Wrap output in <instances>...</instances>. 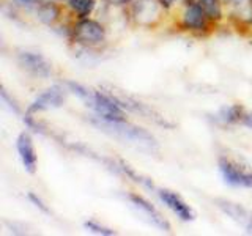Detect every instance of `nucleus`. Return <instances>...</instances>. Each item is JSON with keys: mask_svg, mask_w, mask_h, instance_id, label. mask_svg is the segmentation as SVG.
<instances>
[{"mask_svg": "<svg viewBox=\"0 0 252 236\" xmlns=\"http://www.w3.org/2000/svg\"><path fill=\"white\" fill-rule=\"evenodd\" d=\"M68 93L69 91L65 85H52L51 88H47L43 93H39L38 96L33 99V102H32L27 109V114L35 115L38 112H43V110L62 107L63 104H65Z\"/></svg>", "mask_w": 252, "mask_h": 236, "instance_id": "0eeeda50", "label": "nucleus"}, {"mask_svg": "<svg viewBox=\"0 0 252 236\" xmlns=\"http://www.w3.org/2000/svg\"><path fill=\"white\" fill-rule=\"evenodd\" d=\"M199 2L213 22H219L222 19V0H199Z\"/></svg>", "mask_w": 252, "mask_h": 236, "instance_id": "f3484780", "label": "nucleus"}, {"mask_svg": "<svg viewBox=\"0 0 252 236\" xmlns=\"http://www.w3.org/2000/svg\"><path fill=\"white\" fill-rule=\"evenodd\" d=\"M27 199H29V202L33 205L35 208H38L41 212H44V214H52V211L49 209V206L43 202V199L41 197H38L36 194H33V192H29L27 194Z\"/></svg>", "mask_w": 252, "mask_h": 236, "instance_id": "aec40b11", "label": "nucleus"}, {"mask_svg": "<svg viewBox=\"0 0 252 236\" xmlns=\"http://www.w3.org/2000/svg\"><path fill=\"white\" fill-rule=\"evenodd\" d=\"M164 8L158 0H134L131 3V18L137 26L155 27L161 21Z\"/></svg>", "mask_w": 252, "mask_h": 236, "instance_id": "423d86ee", "label": "nucleus"}, {"mask_svg": "<svg viewBox=\"0 0 252 236\" xmlns=\"http://www.w3.org/2000/svg\"><path fill=\"white\" fill-rule=\"evenodd\" d=\"M65 87L68 88V91H69V93H73V94H76V96H77L79 99H82V101L85 102V106L89 104V102L92 101V98H93L94 90L87 88L85 85L79 84V82H74V81H66V82H65Z\"/></svg>", "mask_w": 252, "mask_h": 236, "instance_id": "dca6fc26", "label": "nucleus"}, {"mask_svg": "<svg viewBox=\"0 0 252 236\" xmlns=\"http://www.w3.org/2000/svg\"><path fill=\"white\" fill-rule=\"evenodd\" d=\"M0 96H2V101H3V104L11 110V112H14L16 115H21V107L18 104V101H16L14 98H11L10 94H8V91L5 88L0 90Z\"/></svg>", "mask_w": 252, "mask_h": 236, "instance_id": "6ab92c4d", "label": "nucleus"}, {"mask_svg": "<svg viewBox=\"0 0 252 236\" xmlns=\"http://www.w3.org/2000/svg\"><path fill=\"white\" fill-rule=\"evenodd\" d=\"M71 41L77 47H87V49H96L107 41V30L104 24L96 19L84 18L77 19L71 26Z\"/></svg>", "mask_w": 252, "mask_h": 236, "instance_id": "f03ea898", "label": "nucleus"}, {"mask_svg": "<svg viewBox=\"0 0 252 236\" xmlns=\"http://www.w3.org/2000/svg\"><path fill=\"white\" fill-rule=\"evenodd\" d=\"M128 200L131 203V206L136 209L142 217L147 219V222H150L153 227L159 228L161 232H170V224L165 219L159 209H156L152 203H150L145 197H142L139 194H128Z\"/></svg>", "mask_w": 252, "mask_h": 236, "instance_id": "1a4fd4ad", "label": "nucleus"}, {"mask_svg": "<svg viewBox=\"0 0 252 236\" xmlns=\"http://www.w3.org/2000/svg\"><path fill=\"white\" fill-rule=\"evenodd\" d=\"M246 107L241 104H230V106H224L220 107L218 112L211 117V120L218 126H233V124H241L243 118L246 115Z\"/></svg>", "mask_w": 252, "mask_h": 236, "instance_id": "ddd939ff", "label": "nucleus"}, {"mask_svg": "<svg viewBox=\"0 0 252 236\" xmlns=\"http://www.w3.org/2000/svg\"><path fill=\"white\" fill-rule=\"evenodd\" d=\"M16 60H18L19 66L32 76L41 79H47L52 76V63L43 54L32 51H19L18 55H16Z\"/></svg>", "mask_w": 252, "mask_h": 236, "instance_id": "6e6552de", "label": "nucleus"}, {"mask_svg": "<svg viewBox=\"0 0 252 236\" xmlns=\"http://www.w3.org/2000/svg\"><path fill=\"white\" fill-rule=\"evenodd\" d=\"M62 14H63V6L55 2V0H44L35 10L36 19L41 24H44V26L52 29L62 21Z\"/></svg>", "mask_w": 252, "mask_h": 236, "instance_id": "4468645a", "label": "nucleus"}, {"mask_svg": "<svg viewBox=\"0 0 252 236\" xmlns=\"http://www.w3.org/2000/svg\"><path fill=\"white\" fill-rule=\"evenodd\" d=\"M92 123L96 126L99 131L109 134L110 137H115L117 140L137 148L140 151L155 153L158 151V148H159L153 134H150L144 128H139V126L129 123L128 120L106 121V120H101L98 117H94Z\"/></svg>", "mask_w": 252, "mask_h": 236, "instance_id": "f257e3e1", "label": "nucleus"}, {"mask_svg": "<svg viewBox=\"0 0 252 236\" xmlns=\"http://www.w3.org/2000/svg\"><path fill=\"white\" fill-rule=\"evenodd\" d=\"M16 149H18L19 159L24 165L26 172H29L30 175H33L38 169V156H36V149L33 145V139L32 136L24 131L21 132L18 139H16Z\"/></svg>", "mask_w": 252, "mask_h": 236, "instance_id": "f8f14e48", "label": "nucleus"}, {"mask_svg": "<svg viewBox=\"0 0 252 236\" xmlns=\"http://www.w3.org/2000/svg\"><path fill=\"white\" fill-rule=\"evenodd\" d=\"M218 169L224 183L233 187H251L252 189V172L227 156H219Z\"/></svg>", "mask_w": 252, "mask_h": 236, "instance_id": "39448f33", "label": "nucleus"}, {"mask_svg": "<svg viewBox=\"0 0 252 236\" xmlns=\"http://www.w3.org/2000/svg\"><path fill=\"white\" fill-rule=\"evenodd\" d=\"M158 2L161 3V6L164 8V10H170V8L175 5L178 0H158Z\"/></svg>", "mask_w": 252, "mask_h": 236, "instance_id": "b1692460", "label": "nucleus"}, {"mask_svg": "<svg viewBox=\"0 0 252 236\" xmlns=\"http://www.w3.org/2000/svg\"><path fill=\"white\" fill-rule=\"evenodd\" d=\"M84 228H85L87 232L94 233V235H101V236H112V235L117 233L115 230H112V228L101 225L99 222H96V220H85Z\"/></svg>", "mask_w": 252, "mask_h": 236, "instance_id": "a211bd4d", "label": "nucleus"}, {"mask_svg": "<svg viewBox=\"0 0 252 236\" xmlns=\"http://www.w3.org/2000/svg\"><path fill=\"white\" fill-rule=\"evenodd\" d=\"M211 22L213 21L208 18L207 11L203 10L199 0H191V2L185 3L183 10L180 13V27L195 35L207 33Z\"/></svg>", "mask_w": 252, "mask_h": 236, "instance_id": "20e7f679", "label": "nucleus"}, {"mask_svg": "<svg viewBox=\"0 0 252 236\" xmlns=\"http://www.w3.org/2000/svg\"><path fill=\"white\" fill-rule=\"evenodd\" d=\"M241 124H243V126H246L248 129H252V114H251V112H246V115H244Z\"/></svg>", "mask_w": 252, "mask_h": 236, "instance_id": "5701e85b", "label": "nucleus"}, {"mask_svg": "<svg viewBox=\"0 0 252 236\" xmlns=\"http://www.w3.org/2000/svg\"><path fill=\"white\" fill-rule=\"evenodd\" d=\"M215 205L225 216L230 217L236 225H240L244 232L252 235V211L244 208L240 203L227 199H216Z\"/></svg>", "mask_w": 252, "mask_h": 236, "instance_id": "9b49d317", "label": "nucleus"}, {"mask_svg": "<svg viewBox=\"0 0 252 236\" xmlns=\"http://www.w3.org/2000/svg\"><path fill=\"white\" fill-rule=\"evenodd\" d=\"M106 2L107 5H112V6H126V5H131L134 0H102Z\"/></svg>", "mask_w": 252, "mask_h": 236, "instance_id": "412c9836", "label": "nucleus"}, {"mask_svg": "<svg viewBox=\"0 0 252 236\" xmlns=\"http://www.w3.org/2000/svg\"><path fill=\"white\" fill-rule=\"evenodd\" d=\"M90 107L94 117L106 121H122L126 120V110L118 104L117 99L107 90H94L92 101L87 104Z\"/></svg>", "mask_w": 252, "mask_h": 236, "instance_id": "7ed1b4c3", "label": "nucleus"}, {"mask_svg": "<svg viewBox=\"0 0 252 236\" xmlns=\"http://www.w3.org/2000/svg\"><path fill=\"white\" fill-rule=\"evenodd\" d=\"M63 2L71 10V13L76 14V19L90 18L96 8V0H63Z\"/></svg>", "mask_w": 252, "mask_h": 236, "instance_id": "2eb2a0df", "label": "nucleus"}, {"mask_svg": "<svg viewBox=\"0 0 252 236\" xmlns=\"http://www.w3.org/2000/svg\"><path fill=\"white\" fill-rule=\"evenodd\" d=\"M155 192L164 206H167L180 220H183V222H191V220L195 219L194 209L189 206V205L181 199V195H178L177 192L170 191V189H156Z\"/></svg>", "mask_w": 252, "mask_h": 236, "instance_id": "9d476101", "label": "nucleus"}, {"mask_svg": "<svg viewBox=\"0 0 252 236\" xmlns=\"http://www.w3.org/2000/svg\"><path fill=\"white\" fill-rule=\"evenodd\" d=\"M29 2H30V3H33L35 6H38L39 3H43V2H44V0H29Z\"/></svg>", "mask_w": 252, "mask_h": 236, "instance_id": "393cba45", "label": "nucleus"}, {"mask_svg": "<svg viewBox=\"0 0 252 236\" xmlns=\"http://www.w3.org/2000/svg\"><path fill=\"white\" fill-rule=\"evenodd\" d=\"M222 2H224L225 5H230V6H233V8H240V6H243V5L249 3L251 0H222Z\"/></svg>", "mask_w": 252, "mask_h": 236, "instance_id": "4be33fe9", "label": "nucleus"}]
</instances>
